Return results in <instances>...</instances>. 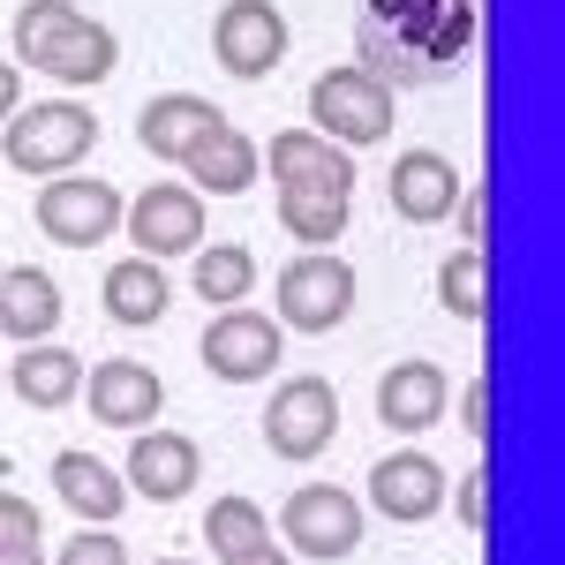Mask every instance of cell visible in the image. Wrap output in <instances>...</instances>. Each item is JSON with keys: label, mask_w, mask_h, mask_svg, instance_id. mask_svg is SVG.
Here are the masks:
<instances>
[{"label": "cell", "mask_w": 565, "mask_h": 565, "mask_svg": "<svg viewBox=\"0 0 565 565\" xmlns=\"http://www.w3.org/2000/svg\"><path fill=\"white\" fill-rule=\"evenodd\" d=\"M482 218H490V196L482 189H460V234H468V249H482Z\"/></svg>", "instance_id": "1f68e13d"}, {"label": "cell", "mask_w": 565, "mask_h": 565, "mask_svg": "<svg viewBox=\"0 0 565 565\" xmlns=\"http://www.w3.org/2000/svg\"><path fill=\"white\" fill-rule=\"evenodd\" d=\"M437 302L452 309L460 324H482V309H490V264H482V249H452V257L437 264Z\"/></svg>", "instance_id": "d4e9b609"}, {"label": "cell", "mask_w": 565, "mask_h": 565, "mask_svg": "<svg viewBox=\"0 0 565 565\" xmlns=\"http://www.w3.org/2000/svg\"><path fill=\"white\" fill-rule=\"evenodd\" d=\"M8 385H15V399L23 407H68V399H84V354L53 348V340H31V348L8 362Z\"/></svg>", "instance_id": "d6986e66"}, {"label": "cell", "mask_w": 565, "mask_h": 565, "mask_svg": "<svg viewBox=\"0 0 565 565\" xmlns=\"http://www.w3.org/2000/svg\"><path fill=\"white\" fill-rule=\"evenodd\" d=\"M121 226V189L114 181H90V174H53L39 189V234L61 242V249H98L114 242Z\"/></svg>", "instance_id": "5b68a950"}, {"label": "cell", "mask_w": 565, "mask_h": 565, "mask_svg": "<svg viewBox=\"0 0 565 565\" xmlns=\"http://www.w3.org/2000/svg\"><path fill=\"white\" fill-rule=\"evenodd\" d=\"M23 106V76H15V61H0V121Z\"/></svg>", "instance_id": "836d02e7"}, {"label": "cell", "mask_w": 565, "mask_h": 565, "mask_svg": "<svg viewBox=\"0 0 565 565\" xmlns=\"http://www.w3.org/2000/svg\"><path fill=\"white\" fill-rule=\"evenodd\" d=\"M53 490H61V505L84 513L90 527H106L121 505H129V482L114 476L98 452H61V460H53Z\"/></svg>", "instance_id": "44dd1931"}, {"label": "cell", "mask_w": 565, "mask_h": 565, "mask_svg": "<svg viewBox=\"0 0 565 565\" xmlns=\"http://www.w3.org/2000/svg\"><path fill=\"white\" fill-rule=\"evenodd\" d=\"M482 468H468V476H460V521H468V535H482V527H490V498H482Z\"/></svg>", "instance_id": "4dcf8cb0"}, {"label": "cell", "mask_w": 565, "mask_h": 565, "mask_svg": "<svg viewBox=\"0 0 565 565\" xmlns=\"http://www.w3.org/2000/svg\"><path fill=\"white\" fill-rule=\"evenodd\" d=\"M385 189H392V212L407 218V226H437V218L460 204L468 181H460V167H452L445 151H399Z\"/></svg>", "instance_id": "5bb4252c"}, {"label": "cell", "mask_w": 565, "mask_h": 565, "mask_svg": "<svg viewBox=\"0 0 565 565\" xmlns=\"http://www.w3.org/2000/svg\"><path fill=\"white\" fill-rule=\"evenodd\" d=\"M279 527H287V543L302 551V558H324L340 565L362 551V505H354L340 482H302L287 505H279Z\"/></svg>", "instance_id": "52a82bcc"}, {"label": "cell", "mask_w": 565, "mask_h": 565, "mask_svg": "<svg viewBox=\"0 0 565 565\" xmlns=\"http://www.w3.org/2000/svg\"><path fill=\"white\" fill-rule=\"evenodd\" d=\"M460 430L476 437H490V377H468V392H460Z\"/></svg>", "instance_id": "f546056e"}, {"label": "cell", "mask_w": 565, "mask_h": 565, "mask_svg": "<svg viewBox=\"0 0 565 565\" xmlns=\"http://www.w3.org/2000/svg\"><path fill=\"white\" fill-rule=\"evenodd\" d=\"M53 324H61V287L39 264H0V332L31 348V340H53Z\"/></svg>", "instance_id": "ffe728a7"}, {"label": "cell", "mask_w": 565, "mask_h": 565, "mask_svg": "<svg viewBox=\"0 0 565 565\" xmlns=\"http://www.w3.org/2000/svg\"><path fill=\"white\" fill-rule=\"evenodd\" d=\"M196 476H204V452H196V437L181 430H136L129 445V490L136 498H151V505H174V498H189L196 490Z\"/></svg>", "instance_id": "7c38bea8"}, {"label": "cell", "mask_w": 565, "mask_h": 565, "mask_svg": "<svg viewBox=\"0 0 565 565\" xmlns=\"http://www.w3.org/2000/svg\"><path fill=\"white\" fill-rule=\"evenodd\" d=\"M212 61L226 76H242V84L271 76L287 61V15L271 0H226L218 23H212Z\"/></svg>", "instance_id": "9c48e42d"}, {"label": "cell", "mask_w": 565, "mask_h": 565, "mask_svg": "<svg viewBox=\"0 0 565 565\" xmlns=\"http://www.w3.org/2000/svg\"><path fill=\"white\" fill-rule=\"evenodd\" d=\"M159 565H189V558H159Z\"/></svg>", "instance_id": "d590c367"}, {"label": "cell", "mask_w": 565, "mask_h": 565, "mask_svg": "<svg viewBox=\"0 0 565 565\" xmlns=\"http://www.w3.org/2000/svg\"><path fill=\"white\" fill-rule=\"evenodd\" d=\"M61 565H129V543L106 527H84L76 543H61Z\"/></svg>", "instance_id": "83f0119b"}, {"label": "cell", "mask_w": 565, "mask_h": 565, "mask_svg": "<svg viewBox=\"0 0 565 565\" xmlns=\"http://www.w3.org/2000/svg\"><path fill=\"white\" fill-rule=\"evenodd\" d=\"M98 143V121H90L76 98H45V106H15L8 114V167L31 181L76 174Z\"/></svg>", "instance_id": "6da1fadb"}, {"label": "cell", "mask_w": 565, "mask_h": 565, "mask_svg": "<svg viewBox=\"0 0 565 565\" xmlns=\"http://www.w3.org/2000/svg\"><path fill=\"white\" fill-rule=\"evenodd\" d=\"M348 212H354V196H332V189H279V226L295 242H309V249L340 242L348 234Z\"/></svg>", "instance_id": "603a6c76"}, {"label": "cell", "mask_w": 565, "mask_h": 565, "mask_svg": "<svg viewBox=\"0 0 565 565\" xmlns=\"http://www.w3.org/2000/svg\"><path fill=\"white\" fill-rule=\"evenodd\" d=\"M167 309H174V287L151 257H121L106 271V317L114 324H159Z\"/></svg>", "instance_id": "7402d4cb"}, {"label": "cell", "mask_w": 565, "mask_h": 565, "mask_svg": "<svg viewBox=\"0 0 565 565\" xmlns=\"http://www.w3.org/2000/svg\"><path fill=\"white\" fill-rule=\"evenodd\" d=\"M68 15H76L68 0H31V8L15 15V61H31V53H39V45L53 39V31H61Z\"/></svg>", "instance_id": "4316f807"}, {"label": "cell", "mask_w": 565, "mask_h": 565, "mask_svg": "<svg viewBox=\"0 0 565 565\" xmlns=\"http://www.w3.org/2000/svg\"><path fill=\"white\" fill-rule=\"evenodd\" d=\"M212 121H226L212 98H196V90H159V98L136 114V143H143L159 167H181V159H189V143L212 129Z\"/></svg>", "instance_id": "2e32d148"}, {"label": "cell", "mask_w": 565, "mask_h": 565, "mask_svg": "<svg viewBox=\"0 0 565 565\" xmlns=\"http://www.w3.org/2000/svg\"><path fill=\"white\" fill-rule=\"evenodd\" d=\"M0 385H8V362H0Z\"/></svg>", "instance_id": "8d00e7d4"}, {"label": "cell", "mask_w": 565, "mask_h": 565, "mask_svg": "<svg viewBox=\"0 0 565 565\" xmlns=\"http://www.w3.org/2000/svg\"><path fill=\"white\" fill-rule=\"evenodd\" d=\"M121 226H129L136 257H151V264L196 257L204 249V196L189 181H151L136 204H121Z\"/></svg>", "instance_id": "277c9868"}, {"label": "cell", "mask_w": 565, "mask_h": 565, "mask_svg": "<svg viewBox=\"0 0 565 565\" xmlns=\"http://www.w3.org/2000/svg\"><path fill=\"white\" fill-rule=\"evenodd\" d=\"M114 61H121V39H114L106 23H90L84 8H76V15H68V23H61V31L31 53V68H39V76L76 84V90H84V84H106V76H114Z\"/></svg>", "instance_id": "4fadbf2b"}, {"label": "cell", "mask_w": 565, "mask_h": 565, "mask_svg": "<svg viewBox=\"0 0 565 565\" xmlns=\"http://www.w3.org/2000/svg\"><path fill=\"white\" fill-rule=\"evenodd\" d=\"M204 370H212L218 385H257L279 370V317H264V309L234 302V309H212V324H204Z\"/></svg>", "instance_id": "ba28073f"}, {"label": "cell", "mask_w": 565, "mask_h": 565, "mask_svg": "<svg viewBox=\"0 0 565 565\" xmlns=\"http://www.w3.org/2000/svg\"><path fill=\"white\" fill-rule=\"evenodd\" d=\"M332 437H340V392L324 385V377H287V385L271 392V407H264V445H271L279 460L302 468Z\"/></svg>", "instance_id": "8992f818"}, {"label": "cell", "mask_w": 565, "mask_h": 565, "mask_svg": "<svg viewBox=\"0 0 565 565\" xmlns=\"http://www.w3.org/2000/svg\"><path fill=\"white\" fill-rule=\"evenodd\" d=\"M181 167H189V181H196V196H242V189L257 181L264 159H257V143L234 129V121H212V129L189 143Z\"/></svg>", "instance_id": "ac0fdd59"}, {"label": "cell", "mask_w": 565, "mask_h": 565, "mask_svg": "<svg viewBox=\"0 0 565 565\" xmlns=\"http://www.w3.org/2000/svg\"><path fill=\"white\" fill-rule=\"evenodd\" d=\"M309 129L332 136L340 151L385 143L392 136V84L377 68H324V76L309 84Z\"/></svg>", "instance_id": "7a4b0ae2"}, {"label": "cell", "mask_w": 565, "mask_h": 565, "mask_svg": "<svg viewBox=\"0 0 565 565\" xmlns=\"http://www.w3.org/2000/svg\"><path fill=\"white\" fill-rule=\"evenodd\" d=\"M445 370L437 362H392L385 377H377V423L399 437H415V430H430L437 415H445Z\"/></svg>", "instance_id": "e0dca14e"}, {"label": "cell", "mask_w": 565, "mask_h": 565, "mask_svg": "<svg viewBox=\"0 0 565 565\" xmlns=\"http://www.w3.org/2000/svg\"><path fill=\"white\" fill-rule=\"evenodd\" d=\"M257 159L271 167L279 189H332V196H354V159L317 129H279Z\"/></svg>", "instance_id": "8fae6325"}, {"label": "cell", "mask_w": 565, "mask_h": 565, "mask_svg": "<svg viewBox=\"0 0 565 565\" xmlns=\"http://www.w3.org/2000/svg\"><path fill=\"white\" fill-rule=\"evenodd\" d=\"M370 505L385 513V521H430L437 505H445V468H437L430 452H385L377 468H370Z\"/></svg>", "instance_id": "9a60e30c"}, {"label": "cell", "mask_w": 565, "mask_h": 565, "mask_svg": "<svg viewBox=\"0 0 565 565\" xmlns=\"http://www.w3.org/2000/svg\"><path fill=\"white\" fill-rule=\"evenodd\" d=\"M271 535V521H264L257 498H242V490H226L212 513H204V543H212L218 558H234V551H249V543H264Z\"/></svg>", "instance_id": "484cf974"}, {"label": "cell", "mask_w": 565, "mask_h": 565, "mask_svg": "<svg viewBox=\"0 0 565 565\" xmlns=\"http://www.w3.org/2000/svg\"><path fill=\"white\" fill-rule=\"evenodd\" d=\"M84 399L90 423H106V430H151L167 407V385L143 362H98V370H84Z\"/></svg>", "instance_id": "30bf717a"}, {"label": "cell", "mask_w": 565, "mask_h": 565, "mask_svg": "<svg viewBox=\"0 0 565 565\" xmlns=\"http://www.w3.org/2000/svg\"><path fill=\"white\" fill-rule=\"evenodd\" d=\"M249 287H257V257H249L242 242H204V249H196V295L212 309L249 302Z\"/></svg>", "instance_id": "cb8c5ba5"}, {"label": "cell", "mask_w": 565, "mask_h": 565, "mask_svg": "<svg viewBox=\"0 0 565 565\" xmlns=\"http://www.w3.org/2000/svg\"><path fill=\"white\" fill-rule=\"evenodd\" d=\"M0 565H45L39 543H0Z\"/></svg>", "instance_id": "e575fe53"}, {"label": "cell", "mask_w": 565, "mask_h": 565, "mask_svg": "<svg viewBox=\"0 0 565 565\" xmlns=\"http://www.w3.org/2000/svg\"><path fill=\"white\" fill-rule=\"evenodd\" d=\"M0 543H45V521L23 490H0Z\"/></svg>", "instance_id": "f1b7e54d"}, {"label": "cell", "mask_w": 565, "mask_h": 565, "mask_svg": "<svg viewBox=\"0 0 565 565\" xmlns=\"http://www.w3.org/2000/svg\"><path fill=\"white\" fill-rule=\"evenodd\" d=\"M218 565H295V558H287L271 535H264V543H249V551H234V558H218Z\"/></svg>", "instance_id": "d6a6232c"}, {"label": "cell", "mask_w": 565, "mask_h": 565, "mask_svg": "<svg viewBox=\"0 0 565 565\" xmlns=\"http://www.w3.org/2000/svg\"><path fill=\"white\" fill-rule=\"evenodd\" d=\"M354 317V264L332 249H302L279 271V332H340Z\"/></svg>", "instance_id": "3957f363"}]
</instances>
